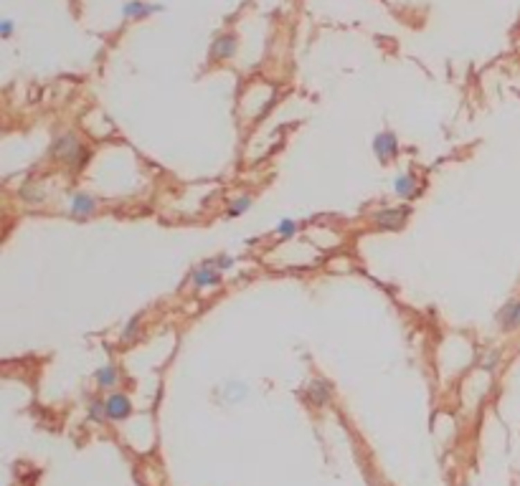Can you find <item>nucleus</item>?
Here are the masks:
<instances>
[{"instance_id": "f257e3e1", "label": "nucleus", "mask_w": 520, "mask_h": 486, "mask_svg": "<svg viewBox=\"0 0 520 486\" xmlns=\"http://www.w3.org/2000/svg\"><path fill=\"white\" fill-rule=\"evenodd\" d=\"M79 142H76V137L74 134H61V137H56L53 140V145H51V157H56V160H61V162H67L69 168L74 165V160H76V152H79Z\"/></svg>"}, {"instance_id": "f03ea898", "label": "nucleus", "mask_w": 520, "mask_h": 486, "mask_svg": "<svg viewBox=\"0 0 520 486\" xmlns=\"http://www.w3.org/2000/svg\"><path fill=\"white\" fill-rule=\"evenodd\" d=\"M406 215H409L406 208H386V210L373 213V223H376L381 231H399V228H404Z\"/></svg>"}, {"instance_id": "7ed1b4c3", "label": "nucleus", "mask_w": 520, "mask_h": 486, "mask_svg": "<svg viewBox=\"0 0 520 486\" xmlns=\"http://www.w3.org/2000/svg\"><path fill=\"white\" fill-rule=\"evenodd\" d=\"M191 279H193V284L198 289L218 287V284H221V271L216 269L214 261H203V264L193 271V276H191Z\"/></svg>"}, {"instance_id": "20e7f679", "label": "nucleus", "mask_w": 520, "mask_h": 486, "mask_svg": "<svg viewBox=\"0 0 520 486\" xmlns=\"http://www.w3.org/2000/svg\"><path fill=\"white\" fill-rule=\"evenodd\" d=\"M104 403H107V415H110L112 420H125L127 415L132 413V403H130V398H127V395H122V393H114V395H110Z\"/></svg>"}, {"instance_id": "39448f33", "label": "nucleus", "mask_w": 520, "mask_h": 486, "mask_svg": "<svg viewBox=\"0 0 520 486\" xmlns=\"http://www.w3.org/2000/svg\"><path fill=\"white\" fill-rule=\"evenodd\" d=\"M373 150H376V155H379L381 162L391 160V157H396V152H399V145H396V137L391 132H381L376 140H373Z\"/></svg>"}, {"instance_id": "423d86ee", "label": "nucleus", "mask_w": 520, "mask_h": 486, "mask_svg": "<svg viewBox=\"0 0 520 486\" xmlns=\"http://www.w3.org/2000/svg\"><path fill=\"white\" fill-rule=\"evenodd\" d=\"M498 324L508 332L518 330L520 327V302H508L505 307L498 312Z\"/></svg>"}, {"instance_id": "0eeeda50", "label": "nucleus", "mask_w": 520, "mask_h": 486, "mask_svg": "<svg viewBox=\"0 0 520 486\" xmlns=\"http://www.w3.org/2000/svg\"><path fill=\"white\" fill-rule=\"evenodd\" d=\"M94 210H97V200L92 198V195L76 192L74 198H71V215H76V218H87V215H92Z\"/></svg>"}, {"instance_id": "6e6552de", "label": "nucleus", "mask_w": 520, "mask_h": 486, "mask_svg": "<svg viewBox=\"0 0 520 486\" xmlns=\"http://www.w3.org/2000/svg\"><path fill=\"white\" fill-rule=\"evenodd\" d=\"M396 192L401 195V198H416L419 195V185H416V177L411 175V172H404V175L396 177V183H394Z\"/></svg>"}, {"instance_id": "1a4fd4ad", "label": "nucleus", "mask_w": 520, "mask_h": 486, "mask_svg": "<svg viewBox=\"0 0 520 486\" xmlns=\"http://www.w3.org/2000/svg\"><path fill=\"white\" fill-rule=\"evenodd\" d=\"M234 53H236V38L234 36L216 38L214 48H211V56H214V59H229V56H234Z\"/></svg>"}, {"instance_id": "9d476101", "label": "nucleus", "mask_w": 520, "mask_h": 486, "mask_svg": "<svg viewBox=\"0 0 520 486\" xmlns=\"http://www.w3.org/2000/svg\"><path fill=\"white\" fill-rule=\"evenodd\" d=\"M307 398L315 405H325L327 400H330V385H327L325 380H312L310 390H307Z\"/></svg>"}, {"instance_id": "9b49d317", "label": "nucleus", "mask_w": 520, "mask_h": 486, "mask_svg": "<svg viewBox=\"0 0 520 486\" xmlns=\"http://www.w3.org/2000/svg\"><path fill=\"white\" fill-rule=\"evenodd\" d=\"M94 380H97L102 388H112V385H117L119 375H117V370L112 368V365H104L102 370H97V375H94Z\"/></svg>"}, {"instance_id": "f8f14e48", "label": "nucleus", "mask_w": 520, "mask_h": 486, "mask_svg": "<svg viewBox=\"0 0 520 486\" xmlns=\"http://www.w3.org/2000/svg\"><path fill=\"white\" fill-rule=\"evenodd\" d=\"M155 10H157V6H145V3H127L122 13H125L127 18H140V15L155 13Z\"/></svg>"}, {"instance_id": "ddd939ff", "label": "nucleus", "mask_w": 520, "mask_h": 486, "mask_svg": "<svg viewBox=\"0 0 520 486\" xmlns=\"http://www.w3.org/2000/svg\"><path fill=\"white\" fill-rule=\"evenodd\" d=\"M104 418H110L107 415V403H102V400H92L89 403V420H94V423H102Z\"/></svg>"}, {"instance_id": "4468645a", "label": "nucleus", "mask_w": 520, "mask_h": 486, "mask_svg": "<svg viewBox=\"0 0 520 486\" xmlns=\"http://www.w3.org/2000/svg\"><path fill=\"white\" fill-rule=\"evenodd\" d=\"M249 206H252V195H239V198L234 200V206L229 208V218H236V215L244 213Z\"/></svg>"}, {"instance_id": "2eb2a0df", "label": "nucleus", "mask_w": 520, "mask_h": 486, "mask_svg": "<svg viewBox=\"0 0 520 486\" xmlns=\"http://www.w3.org/2000/svg\"><path fill=\"white\" fill-rule=\"evenodd\" d=\"M295 231H297V226H295V221H290V218H284V221L277 226V233L284 238H292L295 236Z\"/></svg>"}, {"instance_id": "dca6fc26", "label": "nucleus", "mask_w": 520, "mask_h": 486, "mask_svg": "<svg viewBox=\"0 0 520 486\" xmlns=\"http://www.w3.org/2000/svg\"><path fill=\"white\" fill-rule=\"evenodd\" d=\"M89 155H92V152H89L87 147H79V152H76V160H74V165H71V168H74V170H82L84 165L89 162Z\"/></svg>"}, {"instance_id": "f3484780", "label": "nucleus", "mask_w": 520, "mask_h": 486, "mask_svg": "<svg viewBox=\"0 0 520 486\" xmlns=\"http://www.w3.org/2000/svg\"><path fill=\"white\" fill-rule=\"evenodd\" d=\"M137 327H140V319H137V317L130 319V324H127L125 332H122V339H132L135 334H137Z\"/></svg>"}, {"instance_id": "a211bd4d", "label": "nucleus", "mask_w": 520, "mask_h": 486, "mask_svg": "<svg viewBox=\"0 0 520 486\" xmlns=\"http://www.w3.org/2000/svg\"><path fill=\"white\" fill-rule=\"evenodd\" d=\"M214 264H216V269H231V266H234V258H231V256H218Z\"/></svg>"}, {"instance_id": "6ab92c4d", "label": "nucleus", "mask_w": 520, "mask_h": 486, "mask_svg": "<svg viewBox=\"0 0 520 486\" xmlns=\"http://www.w3.org/2000/svg\"><path fill=\"white\" fill-rule=\"evenodd\" d=\"M10 30H13V26H10V21H6V23H3V36H10Z\"/></svg>"}]
</instances>
